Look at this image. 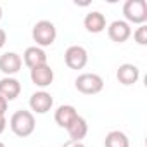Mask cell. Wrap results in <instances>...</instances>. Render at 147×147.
<instances>
[{
	"instance_id": "1",
	"label": "cell",
	"mask_w": 147,
	"mask_h": 147,
	"mask_svg": "<svg viewBox=\"0 0 147 147\" xmlns=\"http://www.w3.org/2000/svg\"><path fill=\"white\" fill-rule=\"evenodd\" d=\"M9 126L12 130L14 135L24 138V137H30L33 131H35V126H36V121H35V114L31 111H26V109H19L16 111L11 119H9Z\"/></svg>"
},
{
	"instance_id": "2",
	"label": "cell",
	"mask_w": 147,
	"mask_h": 147,
	"mask_svg": "<svg viewBox=\"0 0 147 147\" xmlns=\"http://www.w3.org/2000/svg\"><path fill=\"white\" fill-rule=\"evenodd\" d=\"M31 36H33L36 47H40V49L50 47V45L55 42V38H57V30H55L54 23H50V21H47V19H42V21H38V23L33 26Z\"/></svg>"
},
{
	"instance_id": "3",
	"label": "cell",
	"mask_w": 147,
	"mask_h": 147,
	"mask_svg": "<svg viewBox=\"0 0 147 147\" xmlns=\"http://www.w3.org/2000/svg\"><path fill=\"white\" fill-rule=\"evenodd\" d=\"M123 14L128 24H145L147 21V2L145 0H126Z\"/></svg>"
},
{
	"instance_id": "4",
	"label": "cell",
	"mask_w": 147,
	"mask_h": 147,
	"mask_svg": "<svg viewBox=\"0 0 147 147\" xmlns=\"http://www.w3.org/2000/svg\"><path fill=\"white\" fill-rule=\"evenodd\" d=\"M75 87L78 92L85 95H95L102 92L104 88V80L97 75V73H82V75L75 80Z\"/></svg>"
},
{
	"instance_id": "5",
	"label": "cell",
	"mask_w": 147,
	"mask_h": 147,
	"mask_svg": "<svg viewBox=\"0 0 147 147\" xmlns=\"http://www.w3.org/2000/svg\"><path fill=\"white\" fill-rule=\"evenodd\" d=\"M64 62L69 69H83L88 62V52L82 45H71L64 52Z\"/></svg>"
},
{
	"instance_id": "6",
	"label": "cell",
	"mask_w": 147,
	"mask_h": 147,
	"mask_svg": "<svg viewBox=\"0 0 147 147\" xmlns=\"http://www.w3.org/2000/svg\"><path fill=\"white\" fill-rule=\"evenodd\" d=\"M107 36L116 43H125L131 36V26L123 19H116L107 26Z\"/></svg>"
},
{
	"instance_id": "7",
	"label": "cell",
	"mask_w": 147,
	"mask_h": 147,
	"mask_svg": "<svg viewBox=\"0 0 147 147\" xmlns=\"http://www.w3.org/2000/svg\"><path fill=\"white\" fill-rule=\"evenodd\" d=\"M54 106V99L49 92L45 90H40V92H35L31 97H30V107H31V113H36V114H45L52 109Z\"/></svg>"
},
{
	"instance_id": "8",
	"label": "cell",
	"mask_w": 147,
	"mask_h": 147,
	"mask_svg": "<svg viewBox=\"0 0 147 147\" xmlns=\"http://www.w3.org/2000/svg\"><path fill=\"white\" fill-rule=\"evenodd\" d=\"M23 67V59L19 54L16 52H5L0 55V71L5 76H12L16 73H19V69Z\"/></svg>"
},
{
	"instance_id": "9",
	"label": "cell",
	"mask_w": 147,
	"mask_h": 147,
	"mask_svg": "<svg viewBox=\"0 0 147 147\" xmlns=\"http://www.w3.org/2000/svg\"><path fill=\"white\" fill-rule=\"evenodd\" d=\"M30 78H31L33 85H36L40 88H45V87L52 85V82H54V69L49 64L33 67V69H30Z\"/></svg>"
},
{
	"instance_id": "10",
	"label": "cell",
	"mask_w": 147,
	"mask_h": 147,
	"mask_svg": "<svg viewBox=\"0 0 147 147\" xmlns=\"http://www.w3.org/2000/svg\"><path fill=\"white\" fill-rule=\"evenodd\" d=\"M116 78L121 85L125 87H130V85H135L140 78V69L135 66V64H130V62H125L118 67L116 71Z\"/></svg>"
},
{
	"instance_id": "11",
	"label": "cell",
	"mask_w": 147,
	"mask_h": 147,
	"mask_svg": "<svg viewBox=\"0 0 147 147\" xmlns=\"http://www.w3.org/2000/svg\"><path fill=\"white\" fill-rule=\"evenodd\" d=\"M21 59H23V62H24L30 69L47 64V54H45V50L40 49V47H36V45L28 47V49L24 50V54H23Z\"/></svg>"
},
{
	"instance_id": "12",
	"label": "cell",
	"mask_w": 147,
	"mask_h": 147,
	"mask_svg": "<svg viewBox=\"0 0 147 147\" xmlns=\"http://www.w3.org/2000/svg\"><path fill=\"white\" fill-rule=\"evenodd\" d=\"M21 94V83L19 80L12 78V76H4L0 80V95H2L7 102L18 99Z\"/></svg>"
},
{
	"instance_id": "13",
	"label": "cell",
	"mask_w": 147,
	"mask_h": 147,
	"mask_svg": "<svg viewBox=\"0 0 147 147\" xmlns=\"http://www.w3.org/2000/svg\"><path fill=\"white\" fill-rule=\"evenodd\" d=\"M83 24H85V30L88 33H102L106 28H107V23H106V16L99 11H92L85 16L83 19Z\"/></svg>"
},
{
	"instance_id": "14",
	"label": "cell",
	"mask_w": 147,
	"mask_h": 147,
	"mask_svg": "<svg viewBox=\"0 0 147 147\" xmlns=\"http://www.w3.org/2000/svg\"><path fill=\"white\" fill-rule=\"evenodd\" d=\"M78 116V111L75 106H69V104H64V106H59L55 109V114H54V119L55 123L61 126V128H67L73 121L76 119Z\"/></svg>"
},
{
	"instance_id": "15",
	"label": "cell",
	"mask_w": 147,
	"mask_h": 147,
	"mask_svg": "<svg viewBox=\"0 0 147 147\" xmlns=\"http://www.w3.org/2000/svg\"><path fill=\"white\" fill-rule=\"evenodd\" d=\"M66 130H67V133H69V140L82 142V140L87 137V133H88V123H87L85 118H82V116L78 114L76 119L73 121Z\"/></svg>"
},
{
	"instance_id": "16",
	"label": "cell",
	"mask_w": 147,
	"mask_h": 147,
	"mask_svg": "<svg viewBox=\"0 0 147 147\" xmlns=\"http://www.w3.org/2000/svg\"><path fill=\"white\" fill-rule=\"evenodd\" d=\"M104 147H130V140H128V137L123 131L113 130V131H109L106 135Z\"/></svg>"
},
{
	"instance_id": "17",
	"label": "cell",
	"mask_w": 147,
	"mask_h": 147,
	"mask_svg": "<svg viewBox=\"0 0 147 147\" xmlns=\"http://www.w3.org/2000/svg\"><path fill=\"white\" fill-rule=\"evenodd\" d=\"M133 38L138 45H147V26L145 24H140L135 33H133Z\"/></svg>"
},
{
	"instance_id": "18",
	"label": "cell",
	"mask_w": 147,
	"mask_h": 147,
	"mask_svg": "<svg viewBox=\"0 0 147 147\" xmlns=\"http://www.w3.org/2000/svg\"><path fill=\"white\" fill-rule=\"evenodd\" d=\"M7 106H9V102L0 95V116H5V113H7Z\"/></svg>"
},
{
	"instance_id": "19",
	"label": "cell",
	"mask_w": 147,
	"mask_h": 147,
	"mask_svg": "<svg viewBox=\"0 0 147 147\" xmlns=\"http://www.w3.org/2000/svg\"><path fill=\"white\" fill-rule=\"evenodd\" d=\"M62 147H85L83 142H75V140H67Z\"/></svg>"
},
{
	"instance_id": "20",
	"label": "cell",
	"mask_w": 147,
	"mask_h": 147,
	"mask_svg": "<svg viewBox=\"0 0 147 147\" xmlns=\"http://www.w3.org/2000/svg\"><path fill=\"white\" fill-rule=\"evenodd\" d=\"M5 42H7V33H5L2 28H0V49L5 45Z\"/></svg>"
},
{
	"instance_id": "21",
	"label": "cell",
	"mask_w": 147,
	"mask_h": 147,
	"mask_svg": "<svg viewBox=\"0 0 147 147\" xmlns=\"http://www.w3.org/2000/svg\"><path fill=\"white\" fill-rule=\"evenodd\" d=\"M5 128H7V119L5 116H0V135L5 131Z\"/></svg>"
},
{
	"instance_id": "22",
	"label": "cell",
	"mask_w": 147,
	"mask_h": 147,
	"mask_svg": "<svg viewBox=\"0 0 147 147\" xmlns=\"http://www.w3.org/2000/svg\"><path fill=\"white\" fill-rule=\"evenodd\" d=\"M0 147H7V145H5V144H4L2 140H0Z\"/></svg>"
},
{
	"instance_id": "23",
	"label": "cell",
	"mask_w": 147,
	"mask_h": 147,
	"mask_svg": "<svg viewBox=\"0 0 147 147\" xmlns=\"http://www.w3.org/2000/svg\"><path fill=\"white\" fill-rule=\"evenodd\" d=\"M0 19H2V7H0Z\"/></svg>"
}]
</instances>
